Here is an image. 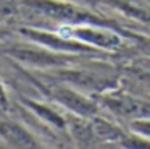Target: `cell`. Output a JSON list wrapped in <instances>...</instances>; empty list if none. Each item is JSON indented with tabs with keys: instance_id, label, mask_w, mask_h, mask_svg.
Masks as SVG:
<instances>
[{
	"instance_id": "6da1fadb",
	"label": "cell",
	"mask_w": 150,
	"mask_h": 149,
	"mask_svg": "<svg viewBox=\"0 0 150 149\" xmlns=\"http://www.w3.org/2000/svg\"><path fill=\"white\" fill-rule=\"evenodd\" d=\"M0 54L8 55L16 63L29 70H57L69 67V63L74 60V55L71 54H58L26 39L21 42H13L10 39L2 42Z\"/></svg>"
},
{
	"instance_id": "7a4b0ae2",
	"label": "cell",
	"mask_w": 150,
	"mask_h": 149,
	"mask_svg": "<svg viewBox=\"0 0 150 149\" xmlns=\"http://www.w3.org/2000/svg\"><path fill=\"white\" fill-rule=\"evenodd\" d=\"M20 37L31 41L34 44H39L49 50L58 52V54H71V55H79V54H94L98 52L89 45L82 44L79 41H74L71 37H66L57 29H49V28H37V26H16L15 28Z\"/></svg>"
},
{
	"instance_id": "3957f363",
	"label": "cell",
	"mask_w": 150,
	"mask_h": 149,
	"mask_svg": "<svg viewBox=\"0 0 150 149\" xmlns=\"http://www.w3.org/2000/svg\"><path fill=\"white\" fill-rule=\"evenodd\" d=\"M66 37L79 41L95 50H115L121 45L123 39L108 24L100 23H81V24H65L57 28Z\"/></svg>"
},
{
	"instance_id": "277c9868",
	"label": "cell",
	"mask_w": 150,
	"mask_h": 149,
	"mask_svg": "<svg viewBox=\"0 0 150 149\" xmlns=\"http://www.w3.org/2000/svg\"><path fill=\"white\" fill-rule=\"evenodd\" d=\"M42 89L55 104L65 107L79 118H92L97 113V104L91 97L78 91V87L58 81L50 83L49 86H42Z\"/></svg>"
},
{
	"instance_id": "5b68a950",
	"label": "cell",
	"mask_w": 150,
	"mask_h": 149,
	"mask_svg": "<svg viewBox=\"0 0 150 149\" xmlns=\"http://www.w3.org/2000/svg\"><path fill=\"white\" fill-rule=\"evenodd\" d=\"M0 139L8 148H42V143L24 125L8 118H0Z\"/></svg>"
},
{
	"instance_id": "8992f818",
	"label": "cell",
	"mask_w": 150,
	"mask_h": 149,
	"mask_svg": "<svg viewBox=\"0 0 150 149\" xmlns=\"http://www.w3.org/2000/svg\"><path fill=\"white\" fill-rule=\"evenodd\" d=\"M21 104L26 110H29L37 120H40L42 123L52 126L55 130H60V131H65L68 128V120L55 109V107L49 105L45 102H40V100L31 99V97H20Z\"/></svg>"
},
{
	"instance_id": "52a82bcc",
	"label": "cell",
	"mask_w": 150,
	"mask_h": 149,
	"mask_svg": "<svg viewBox=\"0 0 150 149\" xmlns=\"http://www.w3.org/2000/svg\"><path fill=\"white\" fill-rule=\"evenodd\" d=\"M11 18H18L16 0H0V23H7Z\"/></svg>"
},
{
	"instance_id": "ba28073f",
	"label": "cell",
	"mask_w": 150,
	"mask_h": 149,
	"mask_svg": "<svg viewBox=\"0 0 150 149\" xmlns=\"http://www.w3.org/2000/svg\"><path fill=\"white\" fill-rule=\"evenodd\" d=\"M131 130L134 131V135L150 139V120H147V118L134 120V122L131 123Z\"/></svg>"
},
{
	"instance_id": "9c48e42d",
	"label": "cell",
	"mask_w": 150,
	"mask_h": 149,
	"mask_svg": "<svg viewBox=\"0 0 150 149\" xmlns=\"http://www.w3.org/2000/svg\"><path fill=\"white\" fill-rule=\"evenodd\" d=\"M10 107H11V100H10V96H8L7 89H5V84L0 78V110L4 112H10Z\"/></svg>"
},
{
	"instance_id": "30bf717a",
	"label": "cell",
	"mask_w": 150,
	"mask_h": 149,
	"mask_svg": "<svg viewBox=\"0 0 150 149\" xmlns=\"http://www.w3.org/2000/svg\"><path fill=\"white\" fill-rule=\"evenodd\" d=\"M15 34H16V32H15L13 26H8L7 23H0V44L8 41V39H11Z\"/></svg>"
}]
</instances>
